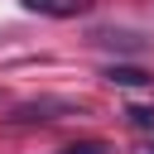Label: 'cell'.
I'll use <instances>...</instances> for the list:
<instances>
[{"mask_svg": "<svg viewBox=\"0 0 154 154\" xmlns=\"http://www.w3.org/2000/svg\"><path fill=\"white\" fill-rule=\"evenodd\" d=\"M58 154H106V144H101V140H82V144H67V149H58Z\"/></svg>", "mask_w": 154, "mask_h": 154, "instance_id": "4", "label": "cell"}, {"mask_svg": "<svg viewBox=\"0 0 154 154\" xmlns=\"http://www.w3.org/2000/svg\"><path fill=\"white\" fill-rule=\"evenodd\" d=\"M135 154H154V149H135Z\"/></svg>", "mask_w": 154, "mask_h": 154, "instance_id": "5", "label": "cell"}, {"mask_svg": "<svg viewBox=\"0 0 154 154\" xmlns=\"http://www.w3.org/2000/svg\"><path fill=\"white\" fill-rule=\"evenodd\" d=\"M101 77H106L111 87H154V72H149V67H130V63H111Z\"/></svg>", "mask_w": 154, "mask_h": 154, "instance_id": "2", "label": "cell"}, {"mask_svg": "<svg viewBox=\"0 0 154 154\" xmlns=\"http://www.w3.org/2000/svg\"><path fill=\"white\" fill-rule=\"evenodd\" d=\"M63 116H87V101H77V96H29L5 120L10 125H48V120H63Z\"/></svg>", "mask_w": 154, "mask_h": 154, "instance_id": "1", "label": "cell"}, {"mask_svg": "<svg viewBox=\"0 0 154 154\" xmlns=\"http://www.w3.org/2000/svg\"><path fill=\"white\" fill-rule=\"evenodd\" d=\"M125 120H130L135 130H154V106H130Z\"/></svg>", "mask_w": 154, "mask_h": 154, "instance_id": "3", "label": "cell"}]
</instances>
